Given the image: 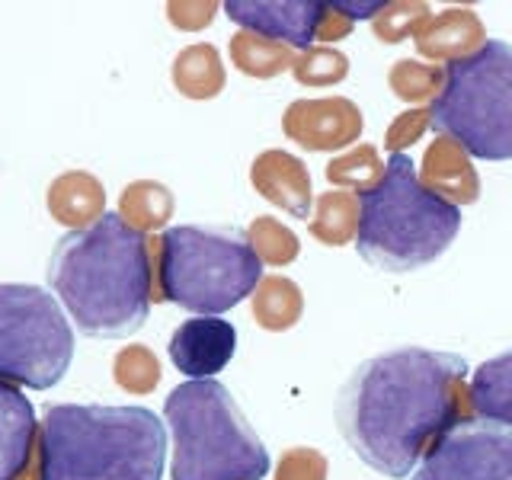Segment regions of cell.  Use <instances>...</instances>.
Instances as JSON below:
<instances>
[{
	"instance_id": "cell-1",
	"label": "cell",
	"mask_w": 512,
	"mask_h": 480,
	"mask_svg": "<svg viewBox=\"0 0 512 480\" xmlns=\"http://www.w3.org/2000/svg\"><path fill=\"white\" fill-rule=\"evenodd\" d=\"M468 362L455 352L397 346L352 368L336 394V429L362 464L391 480L413 477L416 461L452 429L464 407Z\"/></svg>"
},
{
	"instance_id": "cell-2",
	"label": "cell",
	"mask_w": 512,
	"mask_h": 480,
	"mask_svg": "<svg viewBox=\"0 0 512 480\" xmlns=\"http://www.w3.org/2000/svg\"><path fill=\"white\" fill-rule=\"evenodd\" d=\"M48 282L80 333L122 340L144 327L154 301L151 240L116 215L58 240Z\"/></svg>"
},
{
	"instance_id": "cell-3",
	"label": "cell",
	"mask_w": 512,
	"mask_h": 480,
	"mask_svg": "<svg viewBox=\"0 0 512 480\" xmlns=\"http://www.w3.org/2000/svg\"><path fill=\"white\" fill-rule=\"evenodd\" d=\"M39 445L42 480H164L167 429L148 407H48Z\"/></svg>"
},
{
	"instance_id": "cell-4",
	"label": "cell",
	"mask_w": 512,
	"mask_h": 480,
	"mask_svg": "<svg viewBox=\"0 0 512 480\" xmlns=\"http://www.w3.org/2000/svg\"><path fill=\"white\" fill-rule=\"evenodd\" d=\"M458 231V205L426 189L407 154H391L384 176L359 199V256L384 272H413L436 263Z\"/></svg>"
},
{
	"instance_id": "cell-5",
	"label": "cell",
	"mask_w": 512,
	"mask_h": 480,
	"mask_svg": "<svg viewBox=\"0 0 512 480\" xmlns=\"http://www.w3.org/2000/svg\"><path fill=\"white\" fill-rule=\"evenodd\" d=\"M151 240L154 301H173L199 317H218L256 292L263 260L240 228L180 224Z\"/></svg>"
},
{
	"instance_id": "cell-6",
	"label": "cell",
	"mask_w": 512,
	"mask_h": 480,
	"mask_svg": "<svg viewBox=\"0 0 512 480\" xmlns=\"http://www.w3.org/2000/svg\"><path fill=\"white\" fill-rule=\"evenodd\" d=\"M173 480H263L269 452L221 381H186L164 404Z\"/></svg>"
},
{
	"instance_id": "cell-7",
	"label": "cell",
	"mask_w": 512,
	"mask_h": 480,
	"mask_svg": "<svg viewBox=\"0 0 512 480\" xmlns=\"http://www.w3.org/2000/svg\"><path fill=\"white\" fill-rule=\"evenodd\" d=\"M429 119L471 157L512 160V45L487 39L474 55L448 61Z\"/></svg>"
},
{
	"instance_id": "cell-8",
	"label": "cell",
	"mask_w": 512,
	"mask_h": 480,
	"mask_svg": "<svg viewBox=\"0 0 512 480\" xmlns=\"http://www.w3.org/2000/svg\"><path fill=\"white\" fill-rule=\"evenodd\" d=\"M74 359V330L39 285L0 282V381L48 391Z\"/></svg>"
},
{
	"instance_id": "cell-9",
	"label": "cell",
	"mask_w": 512,
	"mask_h": 480,
	"mask_svg": "<svg viewBox=\"0 0 512 480\" xmlns=\"http://www.w3.org/2000/svg\"><path fill=\"white\" fill-rule=\"evenodd\" d=\"M410 480H512V429L464 416L432 442Z\"/></svg>"
},
{
	"instance_id": "cell-10",
	"label": "cell",
	"mask_w": 512,
	"mask_h": 480,
	"mask_svg": "<svg viewBox=\"0 0 512 480\" xmlns=\"http://www.w3.org/2000/svg\"><path fill=\"white\" fill-rule=\"evenodd\" d=\"M224 13L253 36L292 48H308L320 36L327 4H320V0H228Z\"/></svg>"
},
{
	"instance_id": "cell-11",
	"label": "cell",
	"mask_w": 512,
	"mask_h": 480,
	"mask_svg": "<svg viewBox=\"0 0 512 480\" xmlns=\"http://www.w3.org/2000/svg\"><path fill=\"white\" fill-rule=\"evenodd\" d=\"M170 359L192 381L215 378L237 352V330L221 317H192L170 336Z\"/></svg>"
},
{
	"instance_id": "cell-12",
	"label": "cell",
	"mask_w": 512,
	"mask_h": 480,
	"mask_svg": "<svg viewBox=\"0 0 512 480\" xmlns=\"http://www.w3.org/2000/svg\"><path fill=\"white\" fill-rule=\"evenodd\" d=\"M285 135L308 151H333L356 141L362 119L349 100H298L285 112Z\"/></svg>"
},
{
	"instance_id": "cell-13",
	"label": "cell",
	"mask_w": 512,
	"mask_h": 480,
	"mask_svg": "<svg viewBox=\"0 0 512 480\" xmlns=\"http://www.w3.org/2000/svg\"><path fill=\"white\" fill-rule=\"evenodd\" d=\"M39 423L29 397L0 381V480H16L36 452Z\"/></svg>"
},
{
	"instance_id": "cell-14",
	"label": "cell",
	"mask_w": 512,
	"mask_h": 480,
	"mask_svg": "<svg viewBox=\"0 0 512 480\" xmlns=\"http://www.w3.org/2000/svg\"><path fill=\"white\" fill-rule=\"evenodd\" d=\"M45 208L58 224L71 231H87L106 215V189L87 170H68L52 180L45 192Z\"/></svg>"
},
{
	"instance_id": "cell-15",
	"label": "cell",
	"mask_w": 512,
	"mask_h": 480,
	"mask_svg": "<svg viewBox=\"0 0 512 480\" xmlns=\"http://www.w3.org/2000/svg\"><path fill=\"white\" fill-rule=\"evenodd\" d=\"M253 186L260 189V196L279 208H288L295 218L311 215V180L298 157H288L282 151L260 154L253 164Z\"/></svg>"
},
{
	"instance_id": "cell-16",
	"label": "cell",
	"mask_w": 512,
	"mask_h": 480,
	"mask_svg": "<svg viewBox=\"0 0 512 480\" xmlns=\"http://www.w3.org/2000/svg\"><path fill=\"white\" fill-rule=\"evenodd\" d=\"M420 180L426 189H432L436 196L448 202H474L477 199V173L471 170L468 157L458 148L455 141L439 138L426 151V164Z\"/></svg>"
},
{
	"instance_id": "cell-17",
	"label": "cell",
	"mask_w": 512,
	"mask_h": 480,
	"mask_svg": "<svg viewBox=\"0 0 512 480\" xmlns=\"http://www.w3.org/2000/svg\"><path fill=\"white\" fill-rule=\"evenodd\" d=\"M471 407L484 420L512 429V349L487 359L471 375Z\"/></svg>"
},
{
	"instance_id": "cell-18",
	"label": "cell",
	"mask_w": 512,
	"mask_h": 480,
	"mask_svg": "<svg viewBox=\"0 0 512 480\" xmlns=\"http://www.w3.org/2000/svg\"><path fill=\"white\" fill-rule=\"evenodd\" d=\"M173 84L189 100H212L224 87V68L212 45H189L173 61Z\"/></svg>"
},
{
	"instance_id": "cell-19",
	"label": "cell",
	"mask_w": 512,
	"mask_h": 480,
	"mask_svg": "<svg viewBox=\"0 0 512 480\" xmlns=\"http://www.w3.org/2000/svg\"><path fill=\"white\" fill-rule=\"evenodd\" d=\"M119 218L135 231H160L173 218V196L164 183L138 180L128 183L119 196Z\"/></svg>"
},
{
	"instance_id": "cell-20",
	"label": "cell",
	"mask_w": 512,
	"mask_h": 480,
	"mask_svg": "<svg viewBox=\"0 0 512 480\" xmlns=\"http://www.w3.org/2000/svg\"><path fill=\"white\" fill-rule=\"evenodd\" d=\"M420 39V52L432 55V58H464L471 45H477V39H484V29H480L474 13L464 10H448L439 20H429L426 32H416Z\"/></svg>"
},
{
	"instance_id": "cell-21",
	"label": "cell",
	"mask_w": 512,
	"mask_h": 480,
	"mask_svg": "<svg viewBox=\"0 0 512 480\" xmlns=\"http://www.w3.org/2000/svg\"><path fill=\"white\" fill-rule=\"evenodd\" d=\"M253 314L266 330H285L292 327L301 314V292L295 282L269 276L253 295Z\"/></svg>"
},
{
	"instance_id": "cell-22",
	"label": "cell",
	"mask_w": 512,
	"mask_h": 480,
	"mask_svg": "<svg viewBox=\"0 0 512 480\" xmlns=\"http://www.w3.org/2000/svg\"><path fill=\"white\" fill-rule=\"evenodd\" d=\"M231 58L244 74L250 77H272L292 64L288 45H279L272 39L253 36V32H237L231 39Z\"/></svg>"
},
{
	"instance_id": "cell-23",
	"label": "cell",
	"mask_w": 512,
	"mask_h": 480,
	"mask_svg": "<svg viewBox=\"0 0 512 480\" xmlns=\"http://www.w3.org/2000/svg\"><path fill=\"white\" fill-rule=\"evenodd\" d=\"M359 202L349 192H327L317 202V218L311 224V234L324 244H346L352 231H359Z\"/></svg>"
},
{
	"instance_id": "cell-24",
	"label": "cell",
	"mask_w": 512,
	"mask_h": 480,
	"mask_svg": "<svg viewBox=\"0 0 512 480\" xmlns=\"http://www.w3.org/2000/svg\"><path fill=\"white\" fill-rule=\"evenodd\" d=\"M112 378L128 394H151L160 381V362L148 346H125L112 359Z\"/></svg>"
},
{
	"instance_id": "cell-25",
	"label": "cell",
	"mask_w": 512,
	"mask_h": 480,
	"mask_svg": "<svg viewBox=\"0 0 512 480\" xmlns=\"http://www.w3.org/2000/svg\"><path fill=\"white\" fill-rule=\"evenodd\" d=\"M247 234H250L253 250L260 253V260H266V263L282 266V263L295 260V256H298V237L292 231H285L279 221L256 218Z\"/></svg>"
},
{
	"instance_id": "cell-26",
	"label": "cell",
	"mask_w": 512,
	"mask_h": 480,
	"mask_svg": "<svg viewBox=\"0 0 512 480\" xmlns=\"http://www.w3.org/2000/svg\"><path fill=\"white\" fill-rule=\"evenodd\" d=\"M327 176H330V183H349V186H356L359 192H368L378 176H384V170H381V164H378V154H375V148L372 144H362V148H356L352 154H346V157H340V160H333V164L327 167Z\"/></svg>"
},
{
	"instance_id": "cell-27",
	"label": "cell",
	"mask_w": 512,
	"mask_h": 480,
	"mask_svg": "<svg viewBox=\"0 0 512 480\" xmlns=\"http://www.w3.org/2000/svg\"><path fill=\"white\" fill-rule=\"evenodd\" d=\"M391 84L404 100H423V96H429L432 90H442L445 74H442V68H432V64L400 61L391 74Z\"/></svg>"
},
{
	"instance_id": "cell-28",
	"label": "cell",
	"mask_w": 512,
	"mask_h": 480,
	"mask_svg": "<svg viewBox=\"0 0 512 480\" xmlns=\"http://www.w3.org/2000/svg\"><path fill=\"white\" fill-rule=\"evenodd\" d=\"M346 71H349L346 58L330 52V48H317V52L304 55L295 64V77L301 84H336V80L346 77Z\"/></svg>"
},
{
	"instance_id": "cell-29",
	"label": "cell",
	"mask_w": 512,
	"mask_h": 480,
	"mask_svg": "<svg viewBox=\"0 0 512 480\" xmlns=\"http://www.w3.org/2000/svg\"><path fill=\"white\" fill-rule=\"evenodd\" d=\"M276 480H327V461L311 448H292L282 458Z\"/></svg>"
},
{
	"instance_id": "cell-30",
	"label": "cell",
	"mask_w": 512,
	"mask_h": 480,
	"mask_svg": "<svg viewBox=\"0 0 512 480\" xmlns=\"http://www.w3.org/2000/svg\"><path fill=\"white\" fill-rule=\"evenodd\" d=\"M426 125H432V119H429V109H416V112H404L391 128H388V151L391 154H404L400 148H407V144H413L416 138L423 135V128Z\"/></svg>"
},
{
	"instance_id": "cell-31",
	"label": "cell",
	"mask_w": 512,
	"mask_h": 480,
	"mask_svg": "<svg viewBox=\"0 0 512 480\" xmlns=\"http://www.w3.org/2000/svg\"><path fill=\"white\" fill-rule=\"evenodd\" d=\"M170 23L180 29H202L212 23L215 4H167Z\"/></svg>"
}]
</instances>
